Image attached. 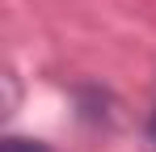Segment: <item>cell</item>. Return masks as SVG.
I'll return each mask as SVG.
<instances>
[{
  "label": "cell",
  "instance_id": "cell-1",
  "mask_svg": "<svg viewBox=\"0 0 156 152\" xmlns=\"http://www.w3.org/2000/svg\"><path fill=\"white\" fill-rule=\"evenodd\" d=\"M0 152H51V148L38 144V139H26V135H9V139L0 144Z\"/></svg>",
  "mask_w": 156,
  "mask_h": 152
},
{
  "label": "cell",
  "instance_id": "cell-2",
  "mask_svg": "<svg viewBox=\"0 0 156 152\" xmlns=\"http://www.w3.org/2000/svg\"><path fill=\"white\" fill-rule=\"evenodd\" d=\"M148 135H152V144H156V114H152V123H148Z\"/></svg>",
  "mask_w": 156,
  "mask_h": 152
}]
</instances>
